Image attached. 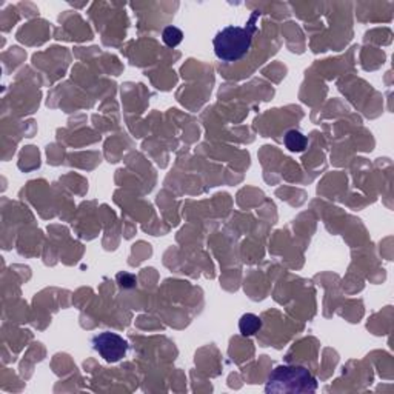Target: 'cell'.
<instances>
[{
  "instance_id": "cell-5",
  "label": "cell",
  "mask_w": 394,
  "mask_h": 394,
  "mask_svg": "<svg viewBox=\"0 0 394 394\" xmlns=\"http://www.w3.org/2000/svg\"><path fill=\"white\" fill-rule=\"evenodd\" d=\"M262 328V321L256 314H244L239 321V330L244 336H254Z\"/></svg>"
},
{
  "instance_id": "cell-4",
  "label": "cell",
  "mask_w": 394,
  "mask_h": 394,
  "mask_svg": "<svg viewBox=\"0 0 394 394\" xmlns=\"http://www.w3.org/2000/svg\"><path fill=\"white\" fill-rule=\"evenodd\" d=\"M285 146L293 153H302L308 146V139L297 129H290L283 137Z\"/></svg>"
},
{
  "instance_id": "cell-3",
  "label": "cell",
  "mask_w": 394,
  "mask_h": 394,
  "mask_svg": "<svg viewBox=\"0 0 394 394\" xmlns=\"http://www.w3.org/2000/svg\"><path fill=\"white\" fill-rule=\"evenodd\" d=\"M92 349H94L108 364H115V362H119L127 356L129 345L122 336L105 331V333H100L92 337Z\"/></svg>"
},
{
  "instance_id": "cell-6",
  "label": "cell",
  "mask_w": 394,
  "mask_h": 394,
  "mask_svg": "<svg viewBox=\"0 0 394 394\" xmlns=\"http://www.w3.org/2000/svg\"><path fill=\"white\" fill-rule=\"evenodd\" d=\"M162 41H164V43L169 46V48H176V46L183 41V33L176 27H167L164 33H162Z\"/></svg>"
},
{
  "instance_id": "cell-2",
  "label": "cell",
  "mask_w": 394,
  "mask_h": 394,
  "mask_svg": "<svg viewBox=\"0 0 394 394\" xmlns=\"http://www.w3.org/2000/svg\"><path fill=\"white\" fill-rule=\"evenodd\" d=\"M318 390V381L300 365H281L276 367L268 376L265 385L267 393L283 394H305Z\"/></svg>"
},
{
  "instance_id": "cell-1",
  "label": "cell",
  "mask_w": 394,
  "mask_h": 394,
  "mask_svg": "<svg viewBox=\"0 0 394 394\" xmlns=\"http://www.w3.org/2000/svg\"><path fill=\"white\" fill-rule=\"evenodd\" d=\"M258 17H260V13L254 11L250 22L245 27L231 25L220 29L213 41L216 56L223 62H236L244 59L251 48L253 37L258 29Z\"/></svg>"
}]
</instances>
